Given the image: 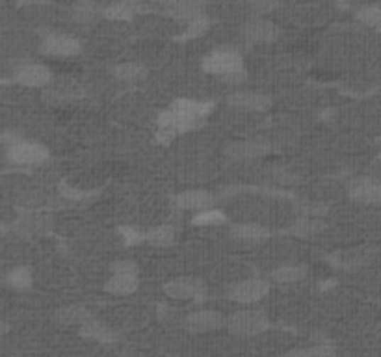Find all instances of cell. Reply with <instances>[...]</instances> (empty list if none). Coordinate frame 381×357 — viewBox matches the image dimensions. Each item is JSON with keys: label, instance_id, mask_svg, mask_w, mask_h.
Instances as JSON below:
<instances>
[{"label": "cell", "instance_id": "1", "mask_svg": "<svg viewBox=\"0 0 381 357\" xmlns=\"http://www.w3.org/2000/svg\"><path fill=\"white\" fill-rule=\"evenodd\" d=\"M203 69H205V73L221 77L227 82H240L245 77L244 60L233 49L212 50L203 60Z\"/></svg>", "mask_w": 381, "mask_h": 357}, {"label": "cell", "instance_id": "2", "mask_svg": "<svg viewBox=\"0 0 381 357\" xmlns=\"http://www.w3.org/2000/svg\"><path fill=\"white\" fill-rule=\"evenodd\" d=\"M227 329L240 337H253L259 333L266 331L270 328V322L263 311H253V309H244L236 311L227 318Z\"/></svg>", "mask_w": 381, "mask_h": 357}, {"label": "cell", "instance_id": "3", "mask_svg": "<svg viewBox=\"0 0 381 357\" xmlns=\"http://www.w3.org/2000/svg\"><path fill=\"white\" fill-rule=\"evenodd\" d=\"M138 268L131 260H119L112 265V278L104 283V290L114 296H128L138 289Z\"/></svg>", "mask_w": 381, "mask_h": 357}, {"label": "cell", "instance_id": "4", "mask_svg": "<svg viewBox=\"0 0 381 357\" xmlns=\"http://www.w3.org/2000/svg\"><path fill=\"white\" fill-rule=\"evenodd\" d=\"M6 158L15 166H40L49 158V149L43 143L17 140L6 149Z\"/></svg>", "mask_w": 381, "mask_h": 357}, {"label": "cell", "instance_id": "5", "mask_svg": "<svg viewBox=\"0 0 381 357\" xmlns=\"http://www.w3.org/2000/svg\"><path fill=\"white\" fill-rule=\"evenodd\" d=\"M270 292V283L266 279L260 278H248L235 283L229 290V298L238 304L251 305L257 304Z\"/></svg>", "mask_w": 381, "mask_h": 357}, {"label": "cell", "instance_id": "6", "mask_svg": "<svg viewBox=\"0 0 381 357\" xmlns=\"http://www.w3.org/2000/svg\"><path fill=\"white\" fill-rule=\"evenodd\" d=\"M216 196L206 190H188L181 192L173 197V207L177 211L192 212V214H199L203 211L214 209Z\"/></svg>", "mask_w": 381, "mask_h": 357}, {"label": "cell", "instance_id": "7", "mask_svg": "<svg viewBox=\"0 0 381 357\" xmlns=\"http://www.w3.org/2000/svg\"><path fill=\"white\" fill-rule=\"evenodd\" d=\"M164 292L173 300H201L205 296V283L196 278L182 275L164 283Z\"/></svg>", "mask_w": 381, "mask_h": 357}, {"label": "cell", "instance_id": "8", "mask_svg": "<svg viewBox=\"0 0 381 357\" xmlns=\"http://www.w3.org/2000/svg\"><path fill=\"white\" fill-rule=\"evenodd\" d=\"M348 196L361 205L381 203V182L372 177H357L348 185Z\"/></svg>", "mask_w": 381, "mask_h": 357}, {"label": "cell", "instance_id": "9", "mask_svg": "<svg viewBox=\"0 0 381 357\" xmlns=\"http://www.w3.org/2000/svg\"><path fill=\"white\" fill-rule=\"evenodd\" d=\"M41 53L53 58H73L80 53L79 40L67 34H49L41 41Z\"/></svg>", "mask_w": 381, "mask_h": 357}, {"label": "cell", "instance_id": "10", "mask_svg": "<svg viewBox=\"0 0 381 357\" xmlns=\"http://www.w3.org/2000/svg\"><path fill=\"white\" fill-rule=\"evenodd\" d=\"M13 80L25 88H45L53 82V69L45 64H25L15 71Z\"/></svg>", "mask_w": 381, "mask_h": 357}, {"label": "cell", "instance_id": "11", "mask_svg": "<svg viewBox=\"0 0 381 357\" xmlns=\"http://www.w3.org/2000/svg\"><path fill=\"white\" fill-rule=\"evenodd\" d=\"M203 125V119L192 118L188 114L181 112V110H175V108H170L164 114L158 116V127L166 128L175 134H186L196 131Z\"/></svg>", "mask_w": 381, "mask_h": 357}, {"label": "cell", "instance_id": "12", "mask_svg": "<svg viewBox=\"0 0 381 357\" xmlns=\"http://www.w3.org/2000/svg\"><path fill=\"white\" fill-rule=\"evenodd\" d=\"M227 324V318L218 311L212 309H203V311H194L186 317L184 326L194 333H209L214 329L223 328Z\"/></svg>", "mask_w": 381, "mask_h": 357}, {"label": "cell", "instance_id": "13", "mask_svg": "<svg viewBox=\"0 0 381 357\" xmlns=\"http://www.w3.org/2000/svg\"><path fill=\"white\" fill-rule=\"evenodd\" d=\"M227 104L242 112H266L272 106V99L259 92H235L227 97Z\"/></svg>", "mask_w": 381, "mask_h": 357}, {"label": "cell", "instance_id": "14", "mask_svg": "<svg viewBox=\"0 0 381 357\" xmlns=\"http://www.w3.org/2000/svg\"><path fill=\"white\" fill-rule=\"evenodd\" d=\"M244 38L250 43H272L279 38V28L268 19H253L244 26Z\"/></svg>", "mask_w": 381, "mask_h": 357}, {"label": "cell", "instance_id": "15", "mask_svg": "<svg viewBox=\"0 0 381 357\" xmlns=\"http://www.w3.org/2000/svg\"><path fill=\"white\" fill-rule=\"evenodd\" d=\"M231 235L244 244H263L270 238V229L253 221H242V224L231 225Z\"/></svg>", "mask_w": 381, "mask_h": 357}, {"label": "cell", "instance_id": "16", "mask_svg": "<svg viewBox=\"0 0 381 357\" xmlns=\"http://www.w3.org/2000/svg\"><path fill=\"white\" fill-rule=\"evenodd\" d=\"M205 0H181V2H177L175 6L167 8L166 13L171 19L190 25L192 21L199 19V17L205 15Z\"/></svg>", "mask_w": 381, "mask_h": 357}, {"label": "cell", "instance_id": "17", "mask_svg": "<svg viewBox=\"0 0 381 357\" xmlns=\"http://www.w3.org/2000/svg\"><path fill=\"white\" fill-rule=\"evenodd\" d=\"M227 157L235 158V160H251V158H259L268 153V147L260 142H236L227 147Z\"/></svg>", "mask_w": 381, "mask_h": 357}, {"label": "cell", "instance_id": "18", "mask_svg": "<svg viewBox=\"0 0 381 357\" xmlns=\"http://www.w3.org/2000/svg\"><path fill=\"white\" fill-rule=\"evenodd\" d=\"M142 10V0H116L104 8V17L114 21L131 19L138 11Z\"/></svg>", "mask_w": 381, "mask_h": 357}, {"label": "cell", "instance_id": "19", "mask_svg": "<svg viewBox=\"0 0 381 357\" xmlns=\"http://www.w3.org/2000/svg\"><path fill=\"white\" fill-rule=\"evenodd\" d=\"M171 108L181 110V112L188 114L192 118L205 119L214 110V104L209 103V101H199V99H179V101L171 104Z\"/></svg>", "mask_w": 381, "mask_h": 357}, {"label": "cell", "instance_id": "20", "mask_svg": "<svg viewBox=\"0 0 381 357\" xmlns=\"http://www.w3.org/2000/svg\"><path fill=\"white\" fill-rule=\"evenodd\" d=\"M34 283V275L28 266H15L4 278V285L11 290H28Z\"/></svg>", "mask_w": 381, "mask_h": 357}, {"label": "cell", "instance_id": "21", "mask_svg": "<svg viewBox=\"0 0 381 357\" xmlns=\"http://www.w3.org/2000/svg\"><path fill=\"white\" fill-rule=\"evenodd\" d=\"M147 244L155 246V248H167L175 242V229L170 224L155 225L145 233Z\"/></svg>", "mask_w": 381, "mask_h": 357}, {"label": "cell", "instance_id": "22", "mask_svg": "<svg viewBox=\"0 0 381 357\" xmlns=\"http://www.w3.org/2000/svg\"><path fill=\"white\" fill-rule=\"evenodd\" d=\"M272 281L275 283H298L307 278V266L303 265H281L272 272Z\"/></svg>", "mask_w": 381, "mask_h": 357}, {"label": "cell", "instance_id": "23", "mask_svg": "<svg viewBox=\"0 0 381 357\" xmlns=\"http://www.w3.org/2000/svg\"><path fill=\"white\" fill-rule=\"evenodd\" d=\"M101 13H104V8L101 10V6L93 0H79L74 2L73 8H71V17H73L77 23H92L95 21Z\"/></svg>", "mask_w": 381, "mask_h": 357}, {"label": "cell", "instance_id": "24", "mask_svg": "<svg viewBox=\"0 0 381 357\" xmlns=\"http://www.w3.org/2000/svg\"><path fill=\"white\" fill-rule=\"evenodd\" d=\"M92 314L88 313V309L80 307V305H69V307L60 309L56 313V320L64 326H82L84 322H88Z\"/></svg>", "mask_w": 381, "mask_h": 357}, {"label": "cell", "instance_id": "25", "mask_svg": "<svg viewBox=\"0 0 381 357\" xmlns=\"http://www.w3.org/2000/svg\"><path fill=\"white\" fill-rule=\"evenodd\" d=\"M114 75L123 82H138V80L145 79L147 69L140 62H123V64L116 65Z\"/></svg>", "mask_w": 381, "mask_h": 357}, {"label": "cell", "instance_id": "26", "mask_svg": "<svg viewBox=\"0 0 381 357\" xmlns=\"http://www.w3.org/2000/svg\"><path fill=\"white\" fill-rule=\"evenodd\" d=\"M80 333H82L84 337L93 339V341H101V343H108L112 339V331L103 322L95 320V318H89L88 322H84L80 326Z\"/></svg>", "mask_w": 381, "mask_h": 357}, {"label": "cell", "instance_id": "27", "mask_svg": "<svg viewBox=\"0 0 381 357\" xmlns=\"http://www.w3.org/2000/svg\"><path fill=\"white\" fill-rule=\"evenodd\" d=\"M225 221H227V214L220 209H216V207L192 216V225H196V227H212V225H220L225 224Z\"/></svg>", "mask_w": 381, "mask_h": 357}, {"label": "cell", "instance_id": "28", "mask_svg": "<svg viewBox=\"0 0 381 357\" xmlns=\"http://www.w3.org/2000/svg\"><path fill=\"white\" fill-rule=\"evenodd\" d=\"M322 229V221H318L313 216H307V218H302V220L294 221L292 227L289 229V233H292L294 236H309L314 235L318 231Z\"/></svg>", "mask_w": 381, "mask_h": 357}, {"label": "cell", "instance_id": "29", "mask_svg": "<svg viewBox=\"0 0 381 357\" xmlns=\"http://www.w3.org/2000/svg\"><path fill=\"white\" fill-rule=\"evenodd\" d=\"M357 19L363 21V23L368 26L381 28V6L377 4L365 6V8H361V10L357 11Z\"/></svg>", "mask_w": 381, "mask_h": 357}, {"label": "cell", "instance_id": "30", "mask_svg": "<svg viewBox=\"0 0 381 357\" xmlns=\"http://www.w3.org/2000/svg\"><path fill=\"white\" fill-rule=\"evenodd\" d=\"M209 26H211V19H209L206 15H203V17L192 21L190 25H188L184 38H197V35H203L206 30H209Z\"/></svg>", "mask_w": 381, "mask_h": 357}, {"label": "cell", "instance_id": "31", "mask_svg": "<svg viewBox=\"0 0 381 357\" xmlns=\"http://www.w3.org/2000/svg\"><path fill=\"white\" fill-rule=\"evenodd\" d=\"M119 233H121L123 242H125L127 246L138 244V242L145 240V235H142V233H140L136 227H132V225H125V227H121V229H119Z\"/></svg>", "mask_w": 381, "mask_h": 357}, {"label": "cell", "instance_id": "32", "mask_svg": "<svg viewBox=\"0 0 381 357\" xmlns=\"http://www.w3.org/2000/svg\"><path fill=\"white\" fill-rule=\"evenodd\" d=\"M60 196L67 197V199L80 201V199H88L89 192L80 190V188H73V186H69V185H62L60 186Z\"/></svg>", "mask_w": 381, "mask_h": 357}, {"label": "cell", "instance_id": "33", "mask_svg": "<svg viewBox=\"0 0 381 357\" xmlns=\"http://www.w3.org/2000/svg\"><path fill=\"white\" fill-rule=\"evenodd\" d=\"M250 6L257 13H268L275 6V0H250Z\"/></svg>", "mask_w": 381, "mask_h": 357}, {"label": "cell", "instance_id": "34", "mask_svg": "<svg viewBox=\"0 0 381 357\" xmlns=\"http://www.w3.org/2000/svg\"><path fill=\"white\" fill-rule=\"evenodd\" d=\"M155 4H160L164 10H167V8H171V6H175L177 2H181V0H153Z\"/></svg>", "mask_w": 381, "mask_h": 357}]
</instances>
